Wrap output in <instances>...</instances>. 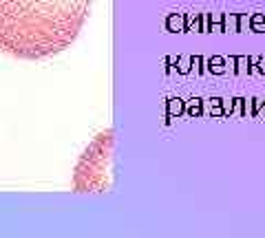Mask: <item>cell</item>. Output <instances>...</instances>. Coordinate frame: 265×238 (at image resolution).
<instances>
[{
    "label": "cell",
    "mask_w": 265,
    "mask_h": 238,
    "mask_svg": "<svg viewBox=\"0 0 265 238\" xmlns=\"http://www.w3.org/2000/svg\"><path fill=\"white\" fill-rule=\"evenodd\" d=\"M113 168V130L99 132L95 141L84 150L75 166L73 187L75 192H104L111 187Z\"/></svg>",
    "instance_id": "obj_2"
},
{
    "label": "cell",
    "mask_w": 265,
    "mask_h": 238,
    "mask_svg": "<svg viewBox=\"0 0 265 238\" xmlns=\"http://www.w3.org/2000/svg\"><path fill=\"white\" fill-rule=\"evenodd\" d=\"M95 0H0V51L47 60L77 40Z\"/></svg>",
    "instance_id": "obj_1"
}]
</instances>
